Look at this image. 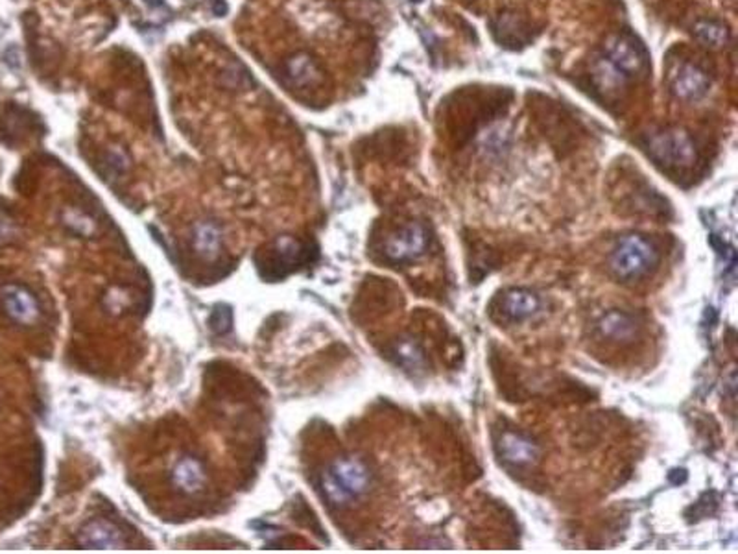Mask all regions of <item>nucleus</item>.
I'll return each instance as SVG.
<instances>
[{
    "label": "nucleus",
    "mask_w": 738,
    "mask_h": 554,
    "mask_svg": "<svg viewBox=\"0 0 738 554\" xmlns=\"http://www.w3.org/2000/svg\"><path fill=\"white\" fill-rule=\"evenodd\" d=\"M498 457L517 468L532 466L539 457V448L533 440L521 432L504 431L497 441Z\"/></svg>",
    "instance_id": "nucleus-7"
},
{
    "label": "nucleus",
    "mask_w": 738,
    "mask_h": 554,
    "mask_svg": "<svg viewBox=\"0 0 738 554\" xmlns=\"http://www.w3.org/2000/svg\"><path fill=\"white\" fill-rule=\"evenodd\" d=\"M369 485L371 473L368 466L355 457L336 459L320 475V492L334 508L355 503L369 490Z\"/></svg>",
    "instance_id": "nucleus-1"
},
{
    "label": "nucleus",
    "mask_w": 738,
    "mask_h": 554,
    "mask_svg": "<svg viewBox=\"0 0 738 554\" xmlns=\"http://www.w3.org/2000/svg\"><path fill=\"white\" fill-rule=\"evenodd\" d=\"M426 248H429V230L419 222H412L399 233L386 239L384 255L392 263H410L419 259Z\"/></svg>",
    "instance_id": "nucleus-5"
},
{
    "label": "nucleus",
    "mask_w": 738,
    "mask_h": 554,
    "mask_svg": "<svg viewBox=\"0 0 738 554\" xmlns=\"http://www.w3.org/2000/svg\"><path fill=\"white\" fill-rule=\"evenodd\" d=\"M650 158L667 168H688L697 159V150L692 137L681 130H665L648 137Z\"/></svg>",
    "instance_id": "nucleus-3"
},
{
    "label": "nucleus",
    "mask_w": 738,
    "mask_h": 554,
    "mask_svg": "<svg viewBox=\"0 0 738 554\" xmlns=\"http://www.w3.org/2000/svg\"><path fill=\"white\" fill-rule=\"evenodd\" d=\"M711 80L707 74L696 65L683 63L678 67L672 77V91L678 98L687 102H696L709 93Z\"/></svg>",
    "instance_id": "nucleus-8"
},
{
    "label": "nucleus",
    "mask_w": 738,
    "mask_h": 554,
    "mask_svg": "<svg viewBox=\"0 0 738 554\" xmlns=\"http://www.w3.org/2000/svg\"><path fill=\"white\" fill-rule=\"evenodd\" d=\"M104 161H105L104 165L109 168V172H111V174L119 176V174H123V172H126V170H128L130 158L126 156V152L123 150V148H119V146H113V148H109V150H107V154H105Z\"/></svg>",
    "instance_id": "nucleus-17"
},
{
    "label": "nucleus",
    "mask_w": 738,
    "mask_h": 554,
    "mask_svg": "<svg viewBox=\"0 0 738 554\" xmlns=\"http://www.w3.org/2000/svg\"><path fill=\"white\" fill-rule=\"evenodd\" d=\"M539 309V298L526 288H512L500 302V313L502 316L510 322H521Z\"/></svg>",
    "instance_id": "nucleus-11"
},
{
    "label": "nucleus",
    "mask_w": 738,
    "mask_h": 554,
    "mask_svg": "<svg viewBox=\"0 0 738 554\" xmlns=\"http://www.w3.org/2000/svg\"><path fill=\"white\" fill-rule=\"evenodd\" d=\"M607 63L624 77H635L646 68V56L632 35H611L604 45Z\"/></svg>",
    "instance_id": "nucleus-6"
},
{
    "label": "nucleus",
    "mask_w": 738,
    "mask_h": 554,
    "mask_svg": "<svg viewBox=\"0 0 738 554\" xmlns=\"http://www.w3.org/2000/svg\"><path fill=\"white\" fill-rule=\"evenodd\" d=\"M285 74L288 84L294 87H308L320 80V70L316 63L306 54H296L285 65Z\"/></svg>",
    "instance_id": "nucleus-14"
},
{
    "label": "nucleus",
    "mask_w": 738,
    "mask_h": 554,
    "mask_svg": "<svg viewBox=\"0 0 738 554\" xmlns=\"http://www.w3.org/2000/svg\"><path fill=\"white\" fill-rule=\"evenodd\" d=\"M77 543L86 549H121L124 540L111 523L91 522L77 534Z\"/></svg>",
    "instance_id": "nucleus-12"
},
{
    "label": "nucleus",
    "mask_w": 738,
    "mask_h": 554,
    "mask_svg": "<svg viewBox=\"0 0 738 554\" xmlns=\"http://www.w3.org/2000/svg\"><path fill=\"white\" fill-rule=\"evenodd\" d=\"M659 259L661 255L655 244L633 233L618 239L609 255V267L618 279L633 281L651 274L659 265Z\"/></svg>",
    "instance_id": "nucleus-2"
},
{
    "label": "nucleus",
    "mask_w": 738,
    "mask_h": 554,
    "mask_svg": "<svg viewBox=\"0 0 738 554\" xmlns=\"http://www.w3.org/2000/svg\"><path fill=\"white\" fill-rule=\"evenodd\" d=\"M694 35L707 47H722L729 41V30L716 21H700L694 26Z\"/></svg>",
    "instance_id": "nucleus-15"
},
{
    "label": "nucleus",
    "mask_w": 738,
    "mask_h": 554,
    "mask_svg": "<svg viewBox=\"0 0 738 554\" xmlns=\"http://www.w3.org/2000/svg\"><path fill=\"white\" fill-rule=\"evenodd\" d=\"M170 483L176 492L183 495H194L202 492L207 483V475L202 462L194 457L179 459L170 473Z\"/></svg>",
    "instance_id": "nucleus-9"
},
{
    "label": "nucleus",
    "mask_w": 738,
    "mask_h": 554,
    "mask_svg": "<svg viewBox=\"0 0 738 554\" xmlns=\"http://www.w3.org/2000/svg\"><path fill=\"white\" fill-rule=\"evenodd\" d=\"M0 309L10 322L21 327H32L41 320V305L35 294L19 283H8L0 288Z\"/></svg>",
    "instance_id": "nucleus-4"
},
{
    "label": "nucleus",
    "mask_w": 738,
    "mask_h": 554,
    "mask_svg": "<svg viewBox=\"0 0 738 554\" xmlns=\"http://www.w3.org/2000/svg\"><path fill=\"white\" fill-rule=\"evenodd\" d=\"M190 242L194 251L202 259H214L222 250V230L213 220L198 222V224L192 228Z\"/></svg>",
    "instance_id": "nucleus-13"
},
{
    "label": "nucleus",
    "mask_w": 738,
    "mask_h": 554,
    "mask_svg": "<svg viewBox=\"0 0 738 554\" xmlns=\"http://www.w3.org/2000/svg\"><path fill=\"white\" fill-rule=\"evenodd\" d=\"M209 323H211V329L216 332V335H223V332H227L231 329V323H232L231 309L225 307V305L216 307L214 313L211 314Z\"/></svg>",
    "instance_id": "nucleus-18"
},
{
    "label": "nucleus",
    "mask_w": 738,
    "mask_h": 554,
    "mask_svg": "<svg viewBox=\"0 0 738 554\" xmlns=\"http://www.w3.org/2000/svg\"><path fill=\"white\" fill-rule=\"evenodd\" d=\"M598 332L609 342H632L637 335V322L624 311H609L600 318Z\"/></svg>",
    "instance_id": "nucleus-10"
},
{
    "label": "nucleus",
    "mask_w": 738,
    "mask_h": 554,
    "mask_svg": "<svg viewBox=\"0 0 738 554\" xmlns=\"http://www.w3.org/2000/svg\"><path fill=\"white\" fill-rule=\"evenodd\" d=\"M394 355L397 359V362L406 368V369H421L424 366V355L423 350L419 348V344L412 339H401L396 348H394Z\"/></svg>",
    "instance_id": "nucleus-16"
}]
</instances>
